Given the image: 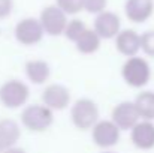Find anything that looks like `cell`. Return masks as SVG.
<instances>
[{"label": "cell", "mask_w": 154, "mask_h": 153, "mask_svg": "<svg viewBox=\"0 0 154 153\" xmlns=\"http://www.w3.org/2000/svg\"><path fill=\"white\" fill-rule=\"evenodd\" d=\"M45 32L41 26L39 18L24 17L14 27V38L23 47H33L42 42Z\"/></svg>", "instance_id": "5b68a950"}, {"label": "cell", "mask_w": 154, "mask_h": 153, "mask_svg": "<svg viewBox=\"0 0 154 153\" xmlns=\"http://www.w3.org/2000/svg\"><path fill=\"white\" fill-rule=\"evenodd\" d=\"M14 11V0H0V20L11 17Z\"/></svg>", "instance_id": "7402d4cb"}, {"label": "cell", "mask_w": 154, "mask_h": 153, "mask_svg": "<svg viewBox=\"0 0 154 153\" xmlns=\"http://www.w3.org/2000/svg\"><path fill=\"white\" fill-rule=\"evenodd\" d=\"M21 126L30 132L41 134L45 132L54 125V111L41 104H29L23 107L20 116Z\"/></svg>", "instance_id": "7a4b0ae2"}, {"label": "cell", "mask_w": 154, "mask_h": 153, "mask_svg": "<svg viewBox=\"0 0 154 153\" xmlns=\"http://www.w3.org/2000/svg\"><path fill=\"white\" fill-rule=\"evenodd\" d=\"M38 18L41 21V26L45 35L48 36H63L64 27L69 21V17L54 3L42 8Z\"/></svg>", "instance_id": "52a82bcc"}, {"label": "cell", "mask_w": 154, "mask_h": 153, "mask_svg": "<svg viewBox=\"0 0 154 153\" xmlns=\"http://www.w3.org/2000/svg\"><path fill=\"white\" fill-rule=\"evenodd\" d=\"M115 50L123 57H133L141 53V33L135 29H121L120 33L114 38Z\"/></svg>", "instance_id": "8fae6325"}, {"label": "cell", "mask_w": 154, "mask_h": 153, "mask_svg": "<svg viewBox=\"0 0 154 153\" xmlns=\"http://www.w3.org/2000/svg\"><path fill=\"white\" fill-rule=\"evenodd\" d=\"M41 99L45 107H48L55 113V111H63L69 108V105L72 104V95H70V90L64 84L50 83L42 90Z\"/></svg>", "instance_id": "ba28073f"}, {"label": "cell", "mask_w": 154, "mask_h": 153, "mask_svg": "<svg viewBox=\"0 0 154 153\" xmlns=\"http://www.w3.org/2000/svg\"><path fill=\"white\" fill-rule=\"evenodd\" d=\"M133 104L138 110L141 120L154 122V90H142L136 95Z\"/></svg>", "instance_id": "e0dca14e"}, {"label": "cell", "mask_w": 154, "mask_h": 153, "mask_svg": "<svg viewBox=\"0 0 154 153\" xmlns=\"http://www.w3.org/2000/svg\"><path fill=\"white\" fill-rule=\"evenodd\" d=\"M0 153H26V150L21 149V147H18V146H15V147L6 149V150H3V152H0Z\"/></svg>", "instance_id": "603a6c76"}, {"label": "cell", "mask_w": 154, "mask_h": 153, "mask_svg": "<svg viewBox=\"0 0 154 153\" xmlns=\"http://www.w3.org/2000/svg\"><path fill=\"white\" fill-rule=\"evenodd\" d=\"M54 5L58 6L67 17L82 12V0H54Z\"/></svg>", "instance_id": "d6986e66"}, {"label": "cell", "mask_w": 154, "mask_h": 153, "mask_svg": "<svg viewBox=\"0 0 154 153\" xmlns=\"http://www.w3.org/2000/svg\"><path fill=\"white\" fill-rule=\"evenodd\" d=\"M130 141L138 150H153L154 149V122L139 120L130 131Z\"/></svg>", "instance_id": "7c38bea8"}, {"label": "cell", "mask_w": 154, "mask_h": 153, "mask_svg": "<svg viewBox=\"0 0 154 153\" xmlns=\"http://www.w3.org/2000/svg\"><path fill=\"white\" fill-rule=\"evenodd\" d=\"M99 119V105L91 98H79L70 104V122L78 131H90Z\"/></svg>", "instance_id": "3957f363"}, {"label": "cell", "mask_w": 154, "mask_h": 153, "mask_svg": "<svg viewBox=\"0 0 154 153\" xmlns=\"http://www.w3.org/2000/svg\"><path fill=\"white\" fill-rule=\"evenodd\" d=\"M21 138V126L14 119H0V152L15 147Z\"/></svg>", "instance_id": "9a60e30c"}, {"label": "cell", "mask_w": 154, "mask_h": 153, "mask_svg": "<svg viewBox=\"0 0 154 153\" xmlns=\"http://www.w3.org/2000/svg\"><path fill=\"white\" fill-rule=\"evenodd\" d=\"M91 29L100 36L102 41H111L123 29L121 27V18L114 11L105 9L102 12H99L97 15H94V21H93Z\"/></svg>", "instance_id": "9c48e42d"}, {"label": "cell", "mask_w": 154, "mask_h": 153, "mask_svg": "<svg viewBox=\"0 0 154 153\" xmlns=\"http://www.w3.org/2000/svg\"><path fill=\"white\" fill-rule=\"evenodd\" d=\"M99 153H118V152H115L114 149H109V150H100Z\"/></svg>", "instance_id": "cb8c5ba5"}, {"label": "cell", "mask_w": 154, "mask_h": 153, "mask_svg": "<svg viewBox=\"0 0 154 153\" xmlns=\"http://www.w3.org/2000/svg\"><path fill=\"white\" fill-rule=\"evenodd\" d=\"M24 74H26V78L32 84L42 86V84H47L51 78V66L44 59H32L26 62Z\"/></svg>", "instance_id": "5bb4252c"}, {"label": "cell", "mask_w": 154, "mask_h": 153, "mask_svg": "<svg viewBox=\"0 0 154 153\" xmlns=\"http://www.w3.org/2000/svg\"><path fill=\"white\" fill-rule=\"evenodd\" d=\"M73 44H75V48L79 54L90 56V54H94L99 51L100 45H102V39L91 27H87L85 32Z\"/></svg>", "instance_id": "2e32d148"}, {"label": "cell", "mask_w": 154, "mask_h": 153, "mask_svg": "<svg viewBox=\"0 0 154 153\" xmlns=\"http://www.w3.org/2000/svg\"><path fill=\"white\" fill-rule=\"evenodd\" d=\"M87 27H88V26H87L81 18H76V17L69 18V21H67V24H66V27H64L63 36H64L67 41L75 42V41H76V39L85 32Z\"/></svg>", "instance_id": "ac0fdd59"}, {"label": "cell", "mask_w": 154, "mask_h": 153, "mask_svg": "<svg viewBox=\"0 0 154 153\" xmlns=\"http://www.w3.org/2000/svg\"><path fill=\"white\" fill-rule=\"evenodd\" d=\"M91 141L100 150L114 149L121 140V131L111 119H99L97 123L90 129Z\"/></svg>", "instance_id": "8992f818"}, {"label": "cell", "mask_w": 154, "mask_h": 153, "mask_svg": "<svg viewBox=\"0 0 154 153\" xmlns=\"http://www.w3.org/2000/svg\"><path fill=\"white\" fill-rule=\"evenodd\" d=\"M141 51L154 59V29L141 33Z\"/></svg>", "instance_id": "ffe728a7"}, {"label": "cell", "mask_w": 154, "mask_h": 153, "mask_svg": "<svg viewBox=\"0 0 154 153\" xmlns=\"http://www.w3.org/2000/svg\"><path fill=\"white\" fill-rule=\"evenodd\" d=\"M30 98V87L27 83L11 78L0 84V102L9 110H18L27 105Z\"/></svg>", "instance_id": "277c9868"}, {"label": "cell", "mask_w": 154, "mask_h": 153, "mask_svg": "<svg viewBox=\"0 0 154 153\" xmlns=\"http://www.w3.org/2000/svg\"><path fill=\"white\" fill-rule=\"evenodd\" d=\"M111 120L123 132V131H130L141 120V117L138 114V110H136L133 101H121L112 108Z\"/></svg>", "instance_id": "30bf717a"}, {"label": "cell", "mask_w": 154, "mask_h": 153, "mask_svg": "<svg viewBox=\"0 0 154 153\" xmlns=\"http://www.w3.org/2000/svg\"><path fill=\"white\" fill-rule=\"evenodd\" d=\"M153 77L150 62L145 57L133 56L127 57L121 66V78L132 89H144Z\"/></svg>", "instance_id": "6da1fadb"}, {"label": "cell", "mask_w": 154, "mask_h": 153, "mask_svg": "<svg viewBox=\"0 0 154 153\" xmlns=\"http://www.w3.org/2000/svg\"><path fill=\"white\" fill-rule=\"evenodd\" d=\"M108 6V0H82V11L91 14V15H97L99 12H102Z\"/></svg>", "instance_id": "44dd1931"}, {"label": "cell", "mask_w": 154, "mask_h": 153, "mask_svg": "<svg viewBox=\"0 0 154 153\" xmlns=\"http://www.w3.org/2000/svg\"><path fill=\"white\" fill-rule=\"evenodd\" d=\"M154 14V0H126L124 15L133 24L147 23Z\"/></svg>", "instance_id": "4fadbf2b"}]
</instances>
